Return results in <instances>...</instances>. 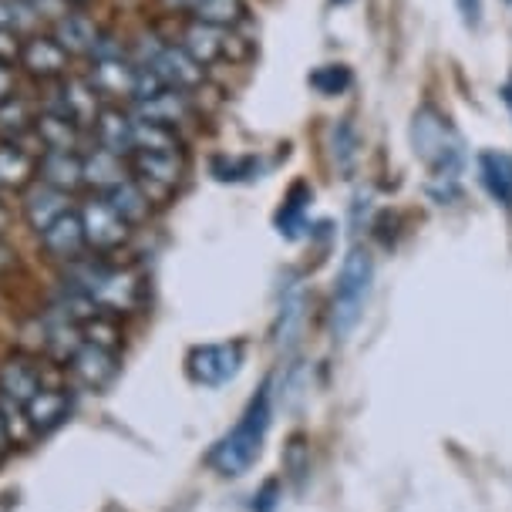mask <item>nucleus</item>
I'll return each instance as SVG.
<instances>
[{
	"label": "nucleus",
	"instance_id": "obj_27",
	"mask_svg": "<svg viewBox=\"0 0 512 512\" xmlns=\"http://www.w3.org/2000/svg\"><path fill=\"white\" fill-rule=\"evenodd\" d=\"M327 149H331V162L337 166V172L351 176L361 159V139L358 128L351 125V118H334L331 128H327Z\"/></svg>",
	"mask_w": 512,
	"mask_h": 512
},
{
	"label": "nucleus",
	"instance_id": "obj_19",
	"mask_svg": "<svg viewBox=\"0 0 512 512\" xmlns=\"http://www.w3.org/2000/svg\"><path fill=\"white\" fill-rule=\"evenodd\" d=\"M38 182L58 192H78L85 186V159L81 152H38Z\"/></svg>",
	"mask_w": 512,
	"mask_h": 512
},
{
	"label": "nucleus",
	"instance_id": "obj_9",
	"mask_svg": "<svg viewBox=\"0 0 512 512\" xmlns=\"http://www.w3.org/2000/svg\"><path fill=\"white\" fill-rule=\"evenodd\" d=\"M71 61L75 58L54 41L51 31H38V34H27L24 38L17 68H21L27 78L41 81V85H54V81L71 75Z\"/></svg>",
	"mask_w": 512,
	"mask_h": 512
},
{
	"label": "nucleus",
	"instance_id": "obj_29",
	"mask_svg": "<svg viewBox=\"0 0 512 512\" xmlns=\"http://www.w3.org/2000/svg\"><path fill=\"white\" fill-rule=\"evenodd\" d=\"M192 21H203L213 27H230L236 31V24H243L246 17V0H199L196 11L189 14Z\"/></svg>",
	"mask_w": 512,
	"mask_h": 512
},
{
	"label": "nucleus",
	"instance_id": "obj_42",
	"mask_svg": "<svg viewBox=\"0 0 512 512\" xmlns=\"http://www.w3.org/2000/svg\"><path fill=\"white\" fill-rule=\"evenodd\" d=\"M331 4H337V7H344V4H351V0H331Z\"/></svg>",
	"mask_w": 512,
	"mask_h": 512
},
{
	"label": "nucleus",
	"instance_id": "obj_5",
	"mask_svg": "<svg viewBox=\"0 0 512 512\" xmlns=\"http://www.w3.org/2000/svg\"><path fill=\"white\" fill-rule=\"evenodd\" d=\"M128 51H132L135 64L152 68L169 88L186 91V95H196V91H203V85H206L209 71L196 58H189L176 41H166V38H159V34L149 31V34H139V38L128 44Z\"/></svg>",
	"mask_w": 512,
	"mask_h": 512
},
{
	"label": "nucleus",
	"instance_id": "obj_28",
	"mask_svg": "<svg viewBox=\"0 0 512 512\" xmlns=\"http://www.w3.org/2000/svg\"><path fill=\"white\" fill-rule=\"evenodd\" d=\"M105 199L118 209V213H122V219L132 226V230H135V226H142L145 219L152 216V209H155L149 203V196L139 189V182H135L132 176H128L125 182H118L112 192H105Z\"/></svg>",
	"mask_w": 512,
	"mask_h": 512
},
{
	"label": "nucleus",
	"instance_id": "obj_34",
	"mask_svg": "<svg viewBox=\"0 0 512 512\" xmlns=\"http://www.w3.org/2000/svg\"><path fill=\"white\" fill-rule=\"evenodd\" d=\"M14 95H17V68H11V64H0V105Z\"/></svg>",
	"mask_w": 512,
	"mask_h": 512
},
{
	"label": "nucleus",
	"instance_id": "obj_24",
	"mask_svg": "<svg viewBox=\"0 0 512 512\" xmlns=\"http://www.w3.org/2000/svg\"><path fill=\"white\" fill-rule=\"evenodd\" d=\"M132 115L149 118V122L172 125V128H182L192 118V95H186V91H176V88H166L162 95L149 98V102L132 105Z\"/></svg>",
	"mask_w": 512,
	"mask_h": 512
},
{
	"label": "nucleus",
	"instance_id": "obj_31",
	"mask_svg": "<svg viewBox=\"0 0 512 512\" xmlns=\"http://www.w3.org/2000/svg\"><path fill=\"white\" fill-rule=\"evenodd\" d=\"M256 172H260V162L253 159V155H246V159H230V155H219L213 159V176L219 182H240V179H253Z\"/></svg>",
	"mask_w": 512,
	"mask_h": 512
},
{
	"label": "nucleus",
	"instance_id": "obj_37",
	"mask_svg": "<svg viewBox=\"0 0 512 512\" xmlns=\"http://www.w3.org/2000/svg\"><path fill=\"white\" fill-rule=\"evenodd\" d=\"M7 452H11V428H7L4 405H0V462L7 459Z\"/></svg>",
	"mask_w": 512,
	"mask_h": 512
},
{
	"label": "nucleus",
	"instance_id": "obj_35",
	"mask_svg": "<svg viewBox=\"0 0 512 512\" xmlns=\"http://www.w3.org/2000/svg\"><path fill=\"white\" fill-rule=\"evenodd\" d=\"M21 24V11H17L14 0H0V31L4 27H17Z\"/></svg>",
	"mask_w": 512,
	"mask_h": 512
},
{
	"label": "nucleus",
	"instance_id": "obj_13",
	"mask_svg": "<svg viewBox=\"0 0 512 512\" xmlns=\"http://www.w3.org/2000/svg\"><path fill=\"white\" fill-rule=\"evenodd\" d=\"M135 71H139V64L132 61V54H125V58H91L85 78L105 98V105H118L132 98Z\"/></svg>",
	"mask_w": 512,
	"mask_h": 512
},
{
	"label": "nucleus",
	"instance_id": "obj_22",
	"mask_svg": "<svg viewBox=\"0 0 512 512\" xmlns=\"http://www.w3.org/2000/svg\"><path fill=\"white\" fill-rule=\"evenodd\" d=\"M81 159H85V186H91L98 192V196H105V192H112L118 182H125L132 172H128V159L115 152H105L98 149V145H91L88 152H81Z\"/></svg>",
	"mask_w": 512,
	"mask_h": 512
},
{
	"label": "nucleus",
	"instance_id": "obj_20",
	"mask_svg": "<svg viewBox=\"0 0 512 512\" xmlns=\"http://www.w3.org/2000/svg\"><path fill=\"white\" fill-rule=\"evenodd\" d=\"M85 128H78L71 118H64L61 112H54V108L41 105L38 112V125H34V139L41 142V152H81V145H85Z\"/></svg>",
	"mask_w": 512,
	"mask_h": 512
},
{
	"label": "nucleus",
	"instance_id": "obj_17",
	"mask_svg": "<svg viewBox=\"0 0 512 512\" xmlns=\"http://www.w3.org/2000/svg\"><path fill=\"white\" fill-rule=\"evenodd\" d=\"M68 209H71L68 192H58V189L44 186V182H38V179H34L31 186L21 192V216H24V223L31 226L34 233H44L54 219H61Z\"/></svg>",
	"mask_w": 512,
	"mask_h": 512
},
{
	"label": "nucleus",
	"instance_id": "obj_2",
	"mask_svg": "<svg viewBox=\"0 0 512 512\" xmlns=\"http://www.w3.org/2000/svg\"><path fill=\"white\" fill-rule=\"evenodd\" d=\"M270 422H273V408H270V384H267V388H260V395L250 398V405H246V411L240 415V422L230 428V435L213 448V455H209L213 469L219 475L250 472V465L260 459V452H263Z\"/></svg>",
	"mask_w": 512,
	"mask_h": 512
},
{
	"label": "nucleus",
	"instance_id": "obj_36",
	"mask_svg": "<svg viewBox=\"0 0 512 512\" xmlns=\"http://www.w3.org/2000/svg\"><path fill=\"white\" fill-rule=\"evenodd\" d=\"M159 4H162V11H166V14L189 17L192 11H196V4H199V0H159Z\"/></svg>",
	"mask_w": 512,
	"mask_h": 512
},
{
	"label": "nucleus",
	"instance_id": "obj_6",
	"mask_svg": "<svg viewBox=\"0 0 512 512\" xmlns=\"http://www.w3.org/2000/svg\"><path fill=\"white\" fill-rule=\"evenodd\" d=\"M128 172L149 196L152 206H166L186 179V149L182 152H132Z\"/></svg>",
	"mask_w": 512,
	"mask_h": 512
},
{
	"label": "nucleus",
	"instance_id": "obj_16",
	"mask_svg": "<svg viewBox=\"0 0 512 512\" xmlns=\"http://www.w3.org/2000/svg\"><path fill=\"white\" fill-rule=\"evenodd\" d=\"M38 246L51 260L58 263H75L81 256L88 253V243H85V230H81V216L78 209H68L61 219H54L44 233H38Z\"/></svg>",
	"mask_w": 512,
	"mask_h": 512
},
{
	"label": "nucleus",
	"instance_id": "obj_43",
	"mask_svg": "<svg viewBox=\"0 0 512 512\" xmlns=\"http://www.w3.org/2000/svg\"><path fill=\"white\" fill-rule=\"evenodd\" d=\"M506 4H512V0H506Z\"/></svg>",
	"mask_w": 512,
	"mask_h": 512
},
{
	"label": "nucleus",
	"instance_id": "obj_41",
	"mask_svg": "<svg viewBox=\"0 0 512 512\" xmlns=\"http://www.w3.org/2000/svg\"><path fill=\"white\" fill-rule=\"evenodd\" d=\"M68 7H75V11H85V7L91 4V0H64Z\"/></svg>",
	"mask_w": 512,
	"mask_h": 512
},
{
	"label": "nucleus",
	"instance_id": "obj_10",
	"mask_svg": "<svg viewBox=\"0 0 512 512\" xmlns=\"http://www.w3.org/2000/svg\"><path fill=\"white\" fill-rule=\"evenodd\" d=\"M44 105L54 108V112H61L64 118H71L78 128L88 132V128L95 125L98 112L105 108V98L98 95L95 85H91L85 75H68V78L54 81L51 98Z\"/></svg>",
	"mask_w": 512,
	"mask_h": 512
},
{
	"label": "nucleus",
	"instance_id": "obj_39",
	"mask_svg": "<svg viewBox=\"0 0 512 512\" xmlns=\"http://www.w3.org/2000/svg\"><path fill=\"white\" fill-rule=\"evenodd\" d=\"M11 219H14V213H11V206L0 199V236H4L7 230H11Z\"/></svg>",
	"mask_w": 512,
	"mask_h": 512
},
{
	"label": "nucleus",
	"instance_id": "obj_11",
	"mask_svg": "<svg viewBox=\"0 0 512 512\" xmlns=\"http://www.w3.org/2000/svg\"><path fill=\"white\" fill-rule=\"evenodd\" d=\"M64 368H68L71 381H75L78 388L105 391L108 384L118 378V368H122V364H118V351H112V347L85 341L68 361H64Z\"/></svg>",
	"mask_w": 512,
	"mask_h": 512
},
{
	"label": "nucleus",
	"instance_id": "obj_40",
	"mask_svg": "<svg viewBox=\"0 0 512 512\" xmlns=\"http://www.w3.org/2000/svg\"><path fill=\"white\" fill-rule=\"evenodd\" d=\"M499 95H502V102H506V105H509V112H512V75L506 78V85H502V88H499Z\"/></svg>",
	"mask_w": 512,
	"mask_h": 512
},
{
	"label": "nucleus",
	"instance_id": "obj_25",
	"mask_svg": "<svg viewBox=\"0 0 512 512\" xmlns=\"http://www.w3.org/2000/svg\"><path fill=\"white\" fill-rule=\"evenodd\" d=\"M38 112L41 108L24 98L17 91L14 98H7L0 105V142H24L27 135H34V125H38Z\"/></svg>",
	"mask_w": 512,
	"mask_h": 512
},
{
	"label": "nucleus",
	"instance_id": "obj_18",
	"mask_svg": "<svg viewBox=\"0 0 512 512\" xmlns=\"http://www.w3.org/2000/svg\"><path fill=\"white\" fill-rule=\"evenodd\" d=\"M88 132H91V139H95L98 149L115 152V155H122V159H128V152H132V135H135L132 108L105 105Z\"/></svg>",
	"mask_w": 512,
	"mask_h": 512
},
{
	"label": "nucleus",
	"instance_id": "obj_23",
	"mask_svg": "<svg viewBox=\"0 0 512 512\" xmlns=\"http://www.w3.org/2000/svg\"><path fill=\"white\" fill-rule=\"evenodd\" d=\"M38 179V152L24 149V142H0V189L24 192Z\"/></svg>",
	"mask_w": 512,
	"mask_h": 512
},
{
	"label": "nucleus",
	"instance_id": "obj_1",
	"mask_svg": "<svg viewBox=\"0 0 512 512\" xmlns=\"http://www.w3.org/2000/svg\"><path fill=\"white\" fill-rule=\"evenodd\" d=\"M68 283L64 287L85 294L91 304H98L105 314H132L145 300V283L135 270L105 263L102 256H81V260L68 263Z\"/></svg>",
	"mask_w": 512,
	"mask_h": 512
},
{
	"label": "nucleus",
	"instance_id": "obj_3",
	"mask_svg": "<svg viewBox=\"0 0 512 512\" xmlns=\"http://www.w3.org/2000/svg\"><path fill=\"white\" fill-rule=\"evenodd\" d=\"M408 135H411V149H415L418 159L432 169L435 179H448V182L459 179V172L465 166L462 139L435 105L415 108Z\"/></svg>",
	"mask_w": 512,
	"mask_h": 512
},
{
	"label": "nucleus",
	"instance_id": "obj_21",
	"mask_svg": "<svg viewBox=\"0 0 512 512\" xmlns=\"http://www.w3.org/2000/svg\"><path fill=\"white\" fill-rule=\"evenodd\" d=\"M68 415H71V395H68V388H51V384H44L38 395H34L24 405L27 425H31V432H38V435L54 432V428H58Z\"/></svg>",
	"mask_w": 512,
	"mask_h": 512
},
{
	"label": "nucleus",
	"instance_id": "obj_26",
	"mask_svg": "<svg viewBox=\"0 0 512 512\" xmlns=\"http://www.w3.org/2000/svg\"><path fill=\"white\" fill-rule=\"evenodd\" d=\"M482 186L499 206L512 209V155L509 152H482L479 155Z\"/></svg>",
	"mask_w": 512,
	"mask_h": 512
},
{
	"label": "nucleus",
	"instance_id": "obj_7",
	"mask_svg": "<svg viewBox=\"0 0 512 512\" xmlns=\"http://www.w3.org/2000/svg\"><path fill=\"white\" fill-rule=\"evenodd\" d=\"M78 216H81V230H85V243L91 253L108 256V253L122 250V246L132 240V226H128L122 213H118L105 196H98V192L88 203H81Z\"/></svg>",
	"mask_w": 512,
	"mask_h": 512
},
{
	"label": "nucleus",
	"instance_id": "obj_14",
	"mask_svg": "<svg viewBox=\"0 0 512 512\" xmlns=\"http://www.w3.org/2000/svg\"><path fill=\"white\" fill-rule=\"evenodd\" d=\"M48 31L71 58H85V61L95 54V44L102 38V24H98L88 11H75V7H68L61 17H54Z\"/></svg>",
	"mask_w": 512,
	"mask_h": 512
},
{
	"label": "nucleus",
	"instance_id": "obj_38",
	"mask_svg": "<svg viewBox=\"0 0 512 512\" xmlns=\"http://www.w3.org/2000/svg\"><path fill=\"white\" fill-rule=\"evenodd\" d=\"M14 256H17V253H11V246L0 240V273H7V270L14 267Z\"/></svg>",
	"mask_w": 512,
	"mask_h": 512
},
{
	"label": "nucleus",
	"instance_id": "obj_12",
	"mask_svg": "<svg viewBox=\"0 0 512 512\" xmlns=\"http://www.w3.org/2000/svg\"><path fill=\"white\" fill-rule=\"evenodd\" d=\"M176 44L189 54V58H196L209 71L213 64L233 58L236 34L230 31V27H213V24L192 21V17H189V24L182 27V34H179Z\"/></svg>",
	"mask_w": 512,
	"mask_h": 512
},
{
	"label": "nucleus",
	"instance_id": "obj_15",
	"mask_svg": "<svg viewBox=\"0 0 512 512\" xmlns=\"http://www.w3.org/2000/svg\"><path fill=\"white\" fill-rule=\"evenodd\" d=\"M41 388H44V374L38 368V361L24 358V354L4 358V364H0V401L24 408Z\"/></svg>",
	"mask_w": 512,
	"mask_h": 512
},
{
	"label": "nucleus",
	"instance_id": "obj_4",
	"mask_svg": "<svg viewBox=\"0 0 512 512\" xmlns=\"http://www.w3.org/2000/svg\"><path fill=\"white\" fill-rule=\"evenodd\" d=\"M371 283H374V256L364 250V246H351L334 280V297H331V334L334 337H347L361 324L364 304H368V297H371Z\"/></svg>",
	"mask_w": 512,
	"mask_h": 512
},
{
	"label": "nucleus",
	"instance_id": "obj_8",
	"mask_svg": "<svg viewBox=\"0 0 512 512\" xmlns=\"http://www.w3.org/2000/svg\"><path fill=\"white\" fill-rule=\"evenodd\" d=\"M243 361H246V347L240 341L199 344L189 351L186 371L203 388H223V384H230L243 371Z\"/></svg>",
	"mask_w": 512,
	"mask_h": 512
},
{
	"label": "nucleus",
	"instance_id": "obj_30",
	"mask_svg": "<svg viewBox=\"0 0 512 512\" xmlns=\"http://www.w3.org/2000/svg\"><path fill=\"white\" fill-rule=\"evenodd\" d=\"M307 85L317 91L320 98H337L354 85V75L347 64H320L307 75Z\"/></svg>",
	"mask_w": 512,
	"mask_h": 512
},
{
	"label": "nucleus",
	"instance_id": "obj_33",
	"mask_svg": "<svg viewBox=\"0 0 512 512\" xmlns=\"http://www.w3.org/2000/svg\"><path fill=\"white\" fill-rule=\"evenodd\" d=\"M455 7H459L465 27H479L482 24V0H455Z\"/></svg>",
	"mask_w": 512,
	"mask_h": 512
},
{
	"label": "nucleus",
	"instance_id": "obj_32",
	"mask_svg": "<svg viewBox=\"0 0 512 512\" xmlns=\"http://www.w3.org/2000/svg\"><path fill=\"white\" fill-rule=\"evenodd\" d=\"M21 48H24V34L17 31V27H4V31H0V64H11V68H17V61H21Z\"/></svg>",
	"mask_w": 512,
	"mask_h": 512
}]
</instances>
